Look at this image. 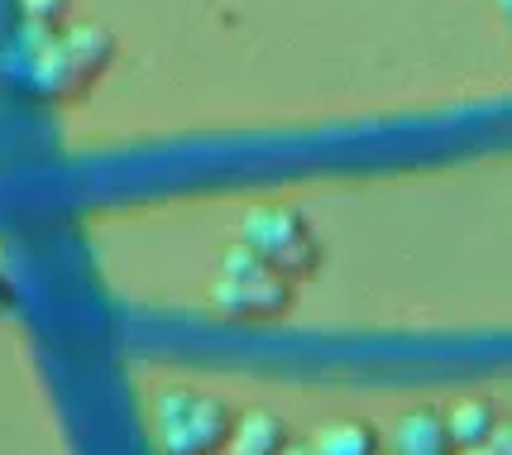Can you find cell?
<instances>
[{
    "label": "cell",
    "instance_id": "obj_1",
    "mask_svg": "<svg viewBox=\"0 0 512 455\" xmlns=\"http://www.w3.org/2000/svg\"><path fill=\"white\" fill-rule=\"evenodd\" d=\"M235 417L216 393L197 388H163L154 398V446L158 455H221L230 446Z\"/></svg>",
    "mask_w": 512,
    "mask_h": 455
},
{
    "label": "cell",
    "instance_id": "obj_2",
    "mask_svg": "<svg viewBox=\"0 0 512 455\" xmlns=\"http://www.w3.org/2000/svg\"><path fill=\"white\" fill-rule=\"evenodd\" d=\"M211 302L221 307L225 317H240V321L283 317L292 307V278L278 273L273 264H264L254 250L235 245L221 259V273L211 283Z\"/></svg>",
    "mask_w": 512,
    "mask_h": 455
},
{
    "label": "cell",
    "instance_id": "obj_3",
    "mask_svg": "<svg viewBox=\"0 0 512 455\" xmlns=\"http://www.w3.org/2000/svg\"><path fill=\"white\" fill-rule=\"evenodd\" d=\"M240 245L254 250L278 273H288L292 283H297V278H312V273L321 269L316 230L297 206H254V211H245V221H240Z\"/></svg>",
    "mask_w": 512,
    "mask_h": 455
},
{
    "label": "cell",
    "instance_id": "obj_4",
    "mask_svg": "<svg viewBox=\"0 0 512 455\" xmlns=\"http://www.w3.org/2000/svg\"><path fill=\"white\" fill-rule=\"evenodd\" d=\"M455 451L446 432V412L441 408H412L402 412L388 432V455H446Z\"/></svg>",
    "mask_w": 512,
    "mask_h": 455
},
{
    "label": "cell",
    "instance_id": "obj_5",
    "mask_svg": "<svg viewBox=\"0 0 512 455\" xmlns=\"http://www.w3.org/2000/svg\"><path fill=\"white\" fill-rule=\"evenodd\" d=\"M288 427L283 417L268 408H245L235 417V432H230V446L225 455H283L288 451Z\"/></svg>",
    "mask_w": 512,
    "mask_h": 455
},
{
    "label": "cell",
    "instance_id": "obj_6",
    "mask_svg": "<svg viewBox=\"0 0 512 455\" xmlns=\"http://www.w3.org/2000/svg\"><path fill=\"white\" fill-rule=\"evenodd\" d=\"M493 427H498V408H493L489 398H460V403L446 408V432H450V446H455V451L489 441Z\"/></svg>",
    "mask_w": 512,
    "mask_h": 455
},
{
    "label": "cell",
    "instance_id": "obj_7",
    "mask_svg": "<svg viewBox=\"0 0 512 455\" xmlns=\"http://www.w3.org/2000/svg\"><path fill=\"white\" fill-rule=\"evenodd\" d=\"M312 451L316 455H379L383 436L369 422H326L312 436Z\"/></svg>",
    "mask_w": 512,
    "mask_h": 455
},
{
    "label": "cell",
    "instance_id": "obj_8",
    "mask_svg": "<svg viewBox=\"0 0 512 455\" xmlns=\"http://www.w3.org/2000/svg\"><path fill=\"white\" fill-rule=\"evenodd\" d=\"M67 5L72 0H24V15H29L34 29H53V24L67 20Z\"/></svg>",
    "mask_w": 512,
    "mask_h": 455
},
{
    "label": "cell",
    "instance_id": "obj_9",
    "mask_svg": "<svg viewBox=\"0 0 512 455\" xmlns=\"http://www.w3.org/2000/svg\"><path fill=\"white\" fill-rule=\"evenodd\" d=\"M489 446H493V455H512V422H503V417H498V427H493V436H489Z\"/></svg>",
    "mask_w": 512,
    "mask_h": 455
},
{
    "label": "cell",
    "instance_id": "obj_10",
    "mask_svg": "<svg viewBox=\"0 0 512 455\" xmlns=\"http://www.w3.org/2000/svg\"><path fill=\"white\" fill-rule=\"evenodd\" d=\"M493 10H498V20L508 24V34H512V0H493Z\"/></svg>",
    "mask_w": 512,
    "mask_h": 455
},
{
    "label": "cell",
    "instance_id": "obj_11",
    "mask_svg": "<svg viewBox=\"0 0 512 455\" xmlns=\"http://www.w3.org/2000/svg\"><path fill=\"white\" fill-rule=\"evenodd\" d=\"M283 455H316V451H312V441H288V451Z\"/></svg>",
    "mask_w": 512,
    "mask_h": 455
},
{
    "label": "cell",
    "instance_id": "obj_12",
    "mask_svg": "<svg viewBox=\"0 0 512 455\" xmlns=\"http://www.w3.org/2000/svg\"><path fill=\"white\" fill-rule=\"evenodd\" d=\"M455 455H493L489 441H479V446H465V451H455Z\"/></svg>",
    "mask_w": 512,
    "mask_h": 455
},
{
    "label": "cell",
    "instance_id": "obj_13",
    "mask_svg": "<svg viewBox=\"0 0 512 455\" xmlns=\"http://www.w3.org/2000/svg\"><path fill=\"white\" fill-rule=\"evenodd\" d=\"M446 455H455V451H446Z\"/></svg>",
    "mask_w": 512,
    "mask_h": 455
}]
</instances>
